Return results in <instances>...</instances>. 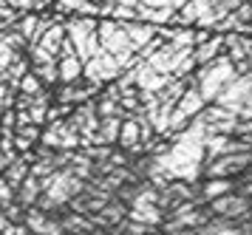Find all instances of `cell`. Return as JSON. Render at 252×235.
Segmentation results:
<instances>
[{
	"mask_svg": "<svg viewBox=\"0 0 252 235\" xmlns=\"http://www.w3.org/2000/svg\"><path fill=\"white\" fill-rule=\"evenodd\" d=\"M235 79H238V68L227 57V51L218 57V60H213L210 66H201L195 71V85L204 94L207 102H216L224 94V88H229Z\"/></svg>",
	"mask_w": 252,
	"mask_h": 235,
	"instance_id": "obj_1",
	"label": "cell"
},
{
	"mask_svg": "<svg viewBox=\"0 0 252 235\" xmlns=\"http://www.w3.org/2000/svg\"><path fill=\"white\" fill-rule=\"evenodd\" d=\"M65 32H68L71 43L77 48V57L82 63H88L91 57H96L102 51V45H99V20L96 17L71 14V17H65Z\"/></svg>",
	"mask_w": 252,
	"mask_h": 235,
	"instance_id": "obj_2",
	"label": "cell"
},
{
	"mask_svg": "<svg viewBox=\"0 0 252 235\" xmlns=\"http://www.w3.org/2000/svg\"><path fill=\"white\" fill-rule=\"evenodd\" d=\"M207 210L216 215V218H224V221H232V224H247L252 221V199L250 196H241V193H227L216 199L213 204H207Z\"/></svg>",
	"mask_w": 252,
	"mask_h": 235,
	"instance_id": "obj_3",
	"label": "cell"
},
{
	"mask_svg": "<svg viewBox=\"0 0 252 235\" xmlns=\"http://www.w3.org/2000/svg\"><path fill=\"white\" fill-rule=\"evenodd\" d=\"M40 145L51 147V150H80L82 139H80V131L71 119H60V122L48 125L43 131V139Z\"/></svg>",
	"mask_w": 252,
	"mask_h": 235,
	"instance_id": "obj_4",
	"label": "cell"
},
{
	"mask_svg": "<svg viewBox=\"0 0 252 235\" xmlns=\"http://www.w3.org/2000/svg\"><path fill=\"white\" fill-rule=\"evenodd\" d=\"M99 45H102V51L108 54H125V51H136L133 43H130V37H127L125 26L114 17H102L99 20Z\"/></svg>",
	"mask_w": 252,
	"mask_h": 235,
	"instance_id": "obj_5",
	"label": "cell"
},
{
	"mask_svg": "<svg viewBox=\"0 0 252 235\" xmlns=\"http://www.w3.org/2000/svg\"><path fill=\"white\" fill-rule=\"evenodd\" d=\"M252 168V153H229L216 162H210L204 168L207 179H238Z\"/></svg>",
	"mask_w": 252,
	"mask_h": 235,
	"instance_id": "obj_6",
	"label": "cell"
},
{
	"mask_svg": "<svg viewBox=\"0 0 252 235\" xmlns=\"http://www.w3.org/2000/svg\"><path fill=\"white\" fill-rule=\"evenodd\" d=\"M125 71L119 66V60L114 54H108V51H99L96 57H91L88 63H85V77L91 79V82H99V85H111L116 79L122 77Z\"/></svg>",
	"mask_w": 252,
	"mask_h": 235,
	"instance_id": "obj_7",
	"label": "cell"
},
{
	"mask_svg": "<svg viewBox=\"0 0 252 235\" xmlns=\"http://www.w3.org/2000/svg\"><path fill=\"white\" fill-rule=\"evenodd\" d=\"M130 77H133L139 91H150V94H161L173 79V77H167V74L156 71V68L150 66V63H145V60H142L136 68H130Z\"/></svg>",
	"mask_w": 252,
	"mask_h": 235,
	"instance_id": "obj_8",
	"label": "cell"
},
{
	"mask_svg": "<svg viewBox=\"0 0 252 235\" xmlns=\"http://www.w3.org/2000/svg\"><path fill=\"white\" fill-rule=\"evenodd\" d=\"M127 213H130V207H127L125 201H119V199H114V201H108L99 210V213L91 215V221L96 227H102V230H116V227L122 224L127 218Z\"/></svg>",
	"mask_w": 252,
	"mask_h": 235,
	"instance_id": "obj_9",
	"label": "cell"
},
{
	"mask_svg": "<svg viewBox=\"0 0 252 235\" xmlns=\"http://www.w3.org/2000/svg\"><path fill=\"white\" fill-rule=\"evenodd\" d=\"M122 26H125V32H127V37H130V43H133V48H136V51L148 48V45L159 37V26H153V23L127 20V23H122Z\"/></svg>",
	"mask_w": 252,
	"mask_h": 235,
	"instance_id": "obj_10",
	"label": "cell"
},
{
	"mask_svg": "<svg viewBox=\"0 0 252 235\" xmlns=\"http://www.w3.org/2000/svg\"><path fill=\"white\" fill-rule=\"evenodd\" d=\"M43 193H46V181L37 179V176H29V179L20 184V190H17V204H20L23 210H32V207L40 204Z\"/></svg>",
	"mask_w": 252,
	"mask_h": 235,
	"instance_id": "obj_11",
	"label": "cell"
},
{
	"mask_svg": "<svg viewBox=\"0 0 252 235\" xmlns=\"http://www.w3.org/2000/svg\"><path fill=\"white\" fill-rule=\"evenodd\" d=\"M238 181L235 179H207L201 184V193H198V201L201 204H213L216 199L227 196V193H235Z\"/></svg>",
	"mask_w": 252,
	"mask_h": 235,
	"instance_id": "obj_12",
	"label": "cell"
},
{
	"mask_svg": "<svg viewBox=\"0 0 252 235\" xmlns=\"http://www.w3.org/2000/svg\"><path fill=\"white\" fill-rule=\"evenodd\" d=\"M221 54H224V34H213L207 43H201V45L193 48V57H195V63H198V68L210 66V63L218 60Z\"/></svg>",
	"mask_w": 252,
	"mask_h": 235,
	"instance_id": "obj_13",
	"label": "cell"
},
{
	"mask_svg": "<svg viewBox=\"0 0 252 235\" xmlns=\"http://www.w3.org/2000/svg\"><path fill=\"white\" fill-rule=\"evenodd\" d=\"M85 77V63H82L77 54H63L60 57V82L65 85H74V82H82Z\"/></svg>",
	"mask_w": 252,
	"mask_h": 235,
	"instance_id": "obj_14",
	"label": "cell"
},
{
	"mask_svg": "<svg viewBox=\"0 0 252 235\" xmlns=\"http://www.w3.org/2000/svg\"><path fill=\"white\" fill-rule=\"evenodd\" d=\"M60 221H63V230L65 235H91L96 230V224L91 221V215H80V213H60Z\"/></svg>",
	"mask_w": 252,
	"mask_h": 235,
	"instance_id": "obj_15",
	"label": "cell"
},
{
	"mask_svg": "<svg viewBox=\"0 0 252 235\" xmlns=\"http://www.w3.org/2000/svg\"><path fill=\"white\" fill-rule=\"evenodd\" d=\"M122 116H105L99 122V134H96V145H108L114 147L119 145V136H122Z\"/></svg>",
	"mask_w": 252,
	"mask_h": 235,
	"instance_id": "obj_16",
	"label": "cell"
},
{
	"mask_svg": "<svg viewBox=\"0 0 252 235\" xmlns=\"http://www.w3.org/2000/svg\"><path fill=\"white\" fill-rule=\"evenodd\" d=\"M241 233V227L238 224H232V221H224V218H210L201 230H198V235H238Z\"/></svg>",
	"mask_w": 252,
	"mask_h": 235,
	"instance_id": "obj_17",
	"label": "cell"
},
{
	"mask_svg": "<svg viewBox=\"0 0 252 235\" xmlns=\"http://www.w3.org/2000/svg\"><path fill=\"white\" fill-rule=\"evenodd\" d=\"M57 165H54V156L51 159H37L34 165H32V176H37V179H43V181H48L54 173H57Z\"/></svg>",
	"mask_w": 252,
	"mask_h": 235,
	"instance_id": "obj_18",
	"label": "cell"
},
{
	"mask_svg": "<svg viewBox=\"0 0 252 235\" xmlns=\"http://www.w3.org/2000/svg\"><path fill=\"white\" fill-rule=\"evenodd\" d=\"M14 201H17V190L6 181V176H0V210L9 207V204H14Z\"/></svg>",
	"mask_w": 252,
	"mask_h": 235,
	"instance_id": "obj_19",
	"label": "cell"
},
{
	"mask_svg": "<svg viewBox=\"0 0 252 235\" xmlns=\"http://www.w3.org/2000/svg\"><path fill=\"white\" fill-rule=\"evenodd\" d=\"M9 227H12V221H9V215H6V213H3V210H0V235L6 233Z\"/></svg>",
	"mask_w": 252,
	"mask_h": 235,
	"instance_id": "obj_20",
	"label": "cell"
}]
</instances>
